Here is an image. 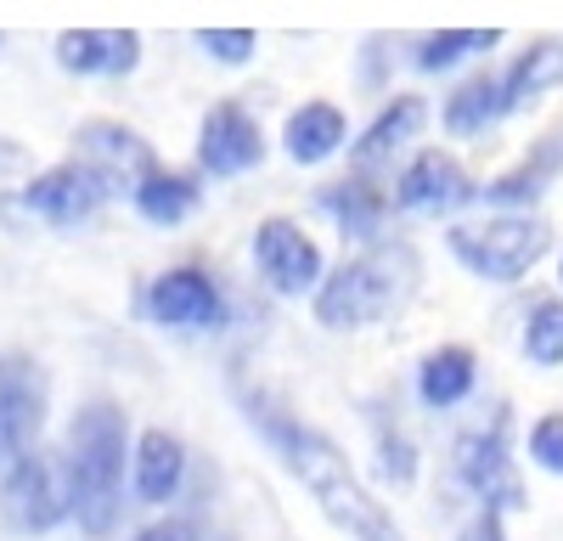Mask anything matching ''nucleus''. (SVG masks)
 Listing matches in <instances>:
<instances>
[{
	"label": "nucleus",
	"mask_w": 563,
	"mask_h": 541,
	"mask_svg": "<svg viewBox=\"0 0 563 541\" xmlns=\"http://www.w3.org/2000/svg\"><path fill=\"white\" fill-rule=\"evenodd\" d=\"M507 108V74H474L456 97L445 102V130L451 135H485L490 124H501Z\"/></svg>",
	"instance_id": "nucleus-20"
},
{
	"label": "nucleus",
	"mask_w": 563,
	"mask_h": 541,
	"mask_svg": "<svg viewBox=\"0 0 563 541\" xmlns=\"http://www.w3.org/2000/svg\"><path fill=\"white\" fill-rule=\"evenodd\" d=\"M45 367L23 350L0 355V468H12L18 457H29L40 429H45Z\"/></svg>",
	"instance_id": "nucleus-6"
},
{
	"label": "nucleus",
	"mask_w": 563,
	"mask_h": 541,
	"mask_svg": "<svg viewBox=\"0 0 563 541\" xmlns=\"http://www.w3.org/2000/svg\"><path fill=\"white\" fill-rule=\"evenodd\" d=\"M530 457H536L547 474H563V412H547V418L530 429Z\"/></svg>",
	"instance_id": "nucleus-28"
},
{
	"label": "nucleus",
	"mask_w": 563,
	"mask_h": 541,
	"mask_svg": "<svg viewBox=\"0 0 563 541\" xmlns=\"http://www.w3.org/2000/svg\"><path fill=\"white\" fill-rule=\"evenodd\" d=\"M456 479L474 490L485 508H525V485H519L512 457H507V418L456 440Z\"/></svg>",
	"instance_id": "nucleus-10"
},
{
	"label": "nucleus",
	"mask_w": 563,
	"mask_h": 541,
	"mask_svg": "<svg viewBox=\"0 0 563 541\" xmlns=\"http://www.w3.org/2000/svg\"><path fill=\"white\" fill-rule=\"evenodd\" d=\"M243 406H249V423L276 445V457L305 479V490L316 496V508L333 519L350 541H406L400 525L378 508V496L355 479L350 457H344V451L327 440L321 429L288 418V412H282L276 400H265V395H249Z\"/></svg>",
	"instance_id": "nucleus-1"
},
{
	"label": "nucleus",
	"mask_w": 563,
	"mask_h": 541,
	"mask_svg": "<svg viewBox=\"0 0 563 541\" xmlns=\"http://www.w3.org/2000/svg\"><path fill=\"white\" fill-rule=\"evenodd\" d=\"M57 63L79 79H124L141 68V34L135 29H68L57 34Z\"/></svg>",
	"instance_id": "nucleus-14"
},
{
	"label": "nucleus",
	"mask_w": 563,
	"mask_h": 541,
	"mask_svg": "<svg viewBox=\"0 0 563 541\" xmlns=\"http://www.w3.org/2000/svg\"><path fill=\"white\" fill-rule=\"evenodd\" d=\"M135 541H198V530L186 525V519H164V525H147Z\"/></svg>",
	"instance_id": "nucleus-30"
},
{
	"label": "nucleus",
	"mask_w": 563,
	"mask_h": 541,
	"mask_svg": "<svg viewBox=\"0 0 563 541\" xmlns=\"http://www.w3.org/2000/svg\"><path fill=\"white\" fill-rule=\"evenodd\" d=\"M451 254L485 283H519L525 270L552 249V225L536 214H496L485 225H451Z\"/></svg>",
	"instance_id": "nucleus-4"
},
{
	"label": "nucleus",
	"mask_w": 563,
	"mask_h": 541,
	"mask_svg": "<svg viewBox=\"0 0 563 541\" xmlns=\"http://www.w3.org/2000/svg\"><path fill=\"white\" fill-rule=\"evenodd\" d=\"M496 45H501L496 29H445V34H429L417 45V68L422 74H445L462 57H485V52H496Z\"/></svg>",
	"instance_id": "nucleus-24"
},
{
	"label": "nucleus",
	"mask_w": 563,
	"mask_h": 541,
	"mask_svg": "<svg viewBox=\"0 0 563 541\" xmlns=\"http://www.w3.org/2000/svg\"><path fill=\"white\" fill-rule=\"evenodd\" d=\"M474 384H479V361H474V350H462V344L434 350L429 361H422V373H417V395H422V406H434V412L462 406L467 395H474Z\"/></svg>",
	"instance_id": "nucleus-19"
},
{
	"label": "nucleus",
	"mask_w": 563,
	"mask_h": 541,
	"mask_svg": "<svg viewBox=\"0 0 563 541\" xmlns=\"http://www.w3.org/2000/svg\"><path fill=\"white\" fill-rule=\"evenodd\" d=\"M422 283V260L411 243H372L366 254L344 260L333 277L316 288V322L333 328V333H355L372 322H389L411 305Z\"/></svg>",
	"instance_id": "nucleus-2"
},
{
	"label": "nucleus",
	"mask_w": 563,
	"mask_h": 541,
	"mask_svg": "<svg viewBox=\"0 0 563 541\" xmlns=\"http://www.w3.org/2000/svg\"><path fill=\"white\" fill-rule=\"evenodd\" d=\"M124 412L113 400H90L68 423V479H74V519L85 536H108L124 508Z\"/></svg>",
	"instance_id": "nucleus-3"
},
{
	"label": "nucleus",
	"mask_w": 563,
	"mask_h": 541,
	"mask_svg": "<svg viewBox=\"0 0 563 541\" xmlns=\"http://www.w3.org/2000/svg\"><path fill=\"white\" fill-rule=\"evenodd\" d=\"M344 135H350V124H344V108H333V102H305L294 119H288V130H282V147H288V158L294 164H327L339 147H344Z\"/></svg>",
	"instance_id": "nucleus-17"
},
{
	"label": "nucleus",
	"mask_w": 563,
	"mask_h": 541,
	"mask_svg": "<svg viewBox=\"0 0 563 541\" xmlns=\"http://www.w3.org/2000/svg\"><path fill=\"white\" fill-rule=\"evenodd\" d=\"M429 124V108H422V97H395L378 119H372L366 130H361V142L350 147V164H355V175H378L384 164H395V153L411 142V135Z\"/></svg>",
	"instance_id": "nucleus-15"
},
{
	"label": "nucleus",
	"mask_w": 563,
	"mask_h": 541,
	"mask_svg": "<svg viewBox=\"0 0 563 541\" xmlns=\"http://www.w3.org/2000/svg\"><path fill=\"white\" fill-rule=\"evenodd\" d=\"M198 45L225 68H243L254 57V34L249 29H198Z\"/></svg>",
	"instance_id": "nucleus-27"
},
{
	"label": "nucleus",
	"mask_w": 563,
	"mask_h": 541,
	"mask_svg": "<svg viewBox=\"0 0 563 541\" xmlns=\"http://www.w3.org/2000/svg\"><path fill=\"white\" fill-rule=\"evenodd\" d=\"M456 541H507V530H501V508H485V514L467 525Z\"/></svg>",
	"instance_id": "nucleus-29"
},
{
	"label": "nucleus",
	"mask_w": 563,
	"mask_h": 541,
	"mask_svg": "<svg viewBox=\"0 0 563 541\" xmlns=\"http://www.w3.org/2000/svg\"><path fill=\"white\" fill-rule=\"evenodd\" d=\"M265 158V130L243 102H214L198 124V164L209 175H249Z\"/></svg>",
	"instance_id": "nucleus-12"
},
{
	"label": "nucleus",
	"mask_w": 563,
	"mask_h": 541,
	"mask_svg": "<svg viewBox=\"0 0 563 541\" xmlns=\"http://www.w3.org/2000/svg\"><path fill=\"white\" fill-rule=\"evenodd\" d=\"M130 203H135V214L147 220V225H180V220L198 214V187H192L186 175L158 169V175H147V180L130 192Z\"/></svg>",
	"instance_id": "nucleus-23"
},
{
	"label": "nucleus",
	"mask_w": 563,
	"mask_h": 541,
	"mask_svg": "<svg viewBox=\"0 0 563 541\" xmlns=\"http://www.w3.org/2000/svg\"><path fill=\"white\" fill-rule=\"evenodd\" d=\"M108 198H113L108 175H102V169H90V164H79V158H74V164H57V169H45V175H34V180H29V192H23V203H29L40 220L63 225V232L85 225Z\"/></svg>",
	"instance_id": "nucleus-9"
},
{
	"label": "nucleus",
	"mask_w": 563,
	"mask_h": 541,
	"mask_svg": "<svg viewBox=\"0 0 563 541\" xmlns=\"http://www.w3.org/2000/svg\"><path fill=\"white\" fill-rule=\"evenodd\" d=\"M74 514V479L68 457L52 451H29L12 468H0V519L18 536H45Z\"/></svg>",
	"instance_id": "nucleus-5"
},
{
	"label": "nucleus",
	"mask_w": 563,
	"mask_h": 541,
	"mask_svg": "<svg viewBox=\"0 0 563 541\" xmlns=\"http://www.w3.org/2000/svg\"><path fill=\"white\" fill-rule=\"evenodd\" d=\"M558 85H563V40H536L530 52L507 68V108L519 113Z\"/></svg>",
	"instance_id": "nucleus-21"
},
{
	"label": "nucleus",
	"mask_w": 563,
	"mask_h": 541,
	"mask_svg": "<svg viewBox=\"0 0 563 541\" xmlns=\"http://www.w3.org/2000/svg\"><path fill=\"white\" fill-rule=\"evenodd\" d=\"M474 198L479 192L467 187L462 164L451 153H440V147L417 153L400 169V180H395V209H406V214H456L462 203H474Z\"/></svg>",
	"instance_id": "nucleus-13"
},
{
	"label": "nucleus",
	"mask_w": 563,
	"mask_h": 541,
	"mask_svg": "<svg viewBox=\"0 0 563 541\" xmlns=\"http://www.w3.org/2000/svg\"><path fill=\"white\" fill-rule=\"evenodd\" d=\"M378 468L395 485H411L417 479V451H411V440L400 429H378Z\"/></svg>",
	"instance_id": "nucleus-26"
},
{
	"label": "nucleus",
	"mask_w": 563,
	"mask_h": 541,
	"mask_svg": "<svg viewBox=\"0 0 563 541\" xmlns=\"http://www.w3.org/2000/svg\"><path fill=\"white\" fill-rule=\"evenodd\" d=\"M558 175H563V130L541 135V142L530 147V158H525V164H512L507 175H496L479 198L496 203V209H525V203H536V198L552 187Z\"/></svg>",
	"instance_id": "nucleus-16"
},
{
	"label": "nucleus",
	"mask_w": 563,
	"mask_h": 541,
	"mask_svg": "<svg viewBox=\"0 0 563 541\" xmlns=\"http://www.w3.org/2000/svg\"><path fill=\"white\" fill-rule=\"evenodd\" d=\"M525 355L536 367H563V299H541L525 322Z\"/></svg>",
	"instance_id": "nucleus-25"
},
{
	"label": "nucleus",
	"mask_w": 563,
	"mask_h": 541,
	"mask_svg": "<svg viewBox=\"0 0 563 541\" xmlns=\"http://www.w3.org/2000/svg\"><path fill=\"white\" fill-rule=\"evenodd\" d=\"M74 147H79V164H90V169H102V175H108V187H113V192H135L147 175H158V153H153V142H147L141 130H130V124H113V119H90V124H79Z\"/></svg>",
	"instance_id": "nucleus-8"
},
{
	"label": "nucleus",
	"mask_w": 563,
	"mask_h": 541,
	"mask_svg": "<svg viewBox=\"0 0 563 541\" xmlns=\"http://www.w3.org/2000/svg\"><path fill=\"white\" fill-rule=\"evenodd\" d=\"M558 277H563V270H558Z\"/></svg>",
	"instance_id": "nucleus-32"
},
{
	"label": "nucleus",
	"mask_w": 563,
	"mask_h": 541,
	"mask_svg": "<svg viewBox=\"0 0 563 541\" xmlns=\"http://www.w3.org/2000/svg\"><path fill=\"white\" fill-rule=\"evenodd\" d=\"M254 265H260V277L282 294V299H299V294H316L327 277H321V249L316 238H305V225L299 220H260V232H254Z\"/></svg>",
	"instance_id": "nucleus-7"
},
{
	"label": "nucleus",
	"mask_w": 563,
	"mask_h": 541,
	"mask_svg": "<svg viewBox=\"0 0 563 541\" xmlns=\"http://www.w3.org/2000/svg\"><path fill=\"white\" fill-rule=\"evenodd\" d=\"M0 45H7V40H0Z\"/></svg>",
	"instance_id": "nucleus-31"
},
{
	"label": "nucleus",
	"mask_w": 563,
	"mask_h": 541,
	"mask_svg": "<svg viewBox=\"0 0 563 541\" xmlns=\"http://www.w3.org/2000/svg\"><path fill=\"white\" fill-rule=\"evenodd\" d=\"M147 316L164 322V328L209 333V328H225V294L214 288V277H203L198 265H175L147 288Z\"/></svg>",
	"instance_id": "nucleus-11"
},
{
	"label": "nucleus",
	"mask_w": 563,
	"mask_h": 541,
	"mask_svg": "<svg viewBox=\"0 0 563 541\" xmlns=\"http://www.w3.org/2000/svg\"><path fill=\"white\" fill-rule=\"evenodd\" d=\"M316 203L339 220L344 238H378V225H384V214H389V198L372 192L366 175H361V180H344V187H327Z\"/></svg>",
	"instance_id": "nucleus-22"
},
{
	"label": "nucleus",
	"mask_w": 563,
	"mask_h": 541,
	"mask_svg": "<svg viewBox=\"0 0 563 541\" xmlns=\"http://www.w3.org/2000/svg\"><path fill=\"white\" fill-rule=\"evenodd\" d=\"M186 479V445L169 429H147L135 440V496L141 503H169Z\"/></svg>",
	"instance_id": "nucleus-18"
}]
</instances>
